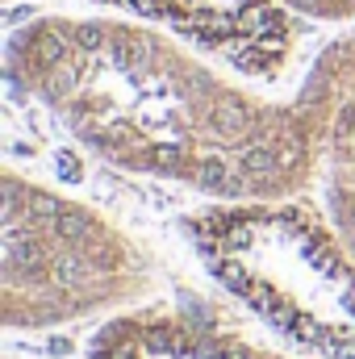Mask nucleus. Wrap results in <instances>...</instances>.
Wrapping results in <instances>:
<instances>
[{
  "mask_svg": "<svg viewBox=\"0 0 355 359\" xmlns=\"http://www.w3.org/2000/svg\"><path fill=\"white\" fill-rule=\"evenodd\" d=\"M293 100L305 109L318 147L330 151L339 163H355V29L335 38L314 59Z\"/></svg>",
  "mask_w": 355,
  "mask_h": 359,
  "instance_id": "20e7f679",
  "label": "nucleus"
},
{
  "mask_svg": "<svg viewBox=\"0 0 355 359\" xmlns=\"http://www.w3.org/2000/svg\"><path fill=\"white\" fill-rule=\"evenodd\" d=\"M355 168V163H347ZM330 213H335V226L343 230V238L355 247V172L330 180Z\"/></svg>",
  "mask_w": 355,
  "mask_h": 359,
  "instance_id": "423d86ee",
  "label": "nucleus"
},
{
  "mask_svg": "<svg viewBox=\"0 0 355 359\" xmlns=\"http://www.w3.org/2000/svg\"><path fill=\"white\" fill-rule=\"evenodd\" d=\"M280 8L314 25H351L355 21V0H280Z\"/></svg>",
  "mask_w": 355,
  "mask_h": 359,
  "instance_id": "39448f33",
  "label": "nucleus"
},
{
  "mask_svg": "<svg viewBox=\"0 0 355 359\" xmlns=\"http://www.w3.org/2000/svg\"><path fill=\"white\" fill-rule=\"evenodd\" d=\"M4 67L96 155L213 196L288 192L322 151L297 100L239 88L201 46L117 13L34 17L8 34Z\"/></svg>",
  "mask_w": 355,
  "mask_h": 359,
  "instance_id": "f257e3e1",
  "label": "nucleus"
},
{
  "mask_svg": "<svg viewBox=\"0 0 355 359\" xmlns=\"http://www.w3.org/2000/svg\"><path fill=\"white\" fill-rule=\"evenodd\" d=\"M80 4L159 25L201 46L222 67L251 80L284 76L297 46V17L284 13L280 0H80Z\"/></svg>",
  "mask_w": 355,
  "mask_h": 359,
  "instance_id": "7ed1b4c3",
  "label": "nucleus"
},
{
  "mask_svg": "<svg viewBox=\"0 0 355 359\" xmlns=\"http://www.w3.org/2000/svg\"><path fill=\"white\" fill-rule=\"evenodd\" d=\"M4 192V313L13 326H51L117 297L134 271V251L80 205L25 184L0 180Z\"/></svg>",
  "mask_w": 355,
  "mask_h": 359,
  "instance_id": "f03ea898",
  "label": "nucleus"
}]
</instances>
